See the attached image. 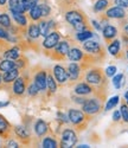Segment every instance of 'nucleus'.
Returning a JSON list of instances; mask_svg holds the SVG:
<instances>
[{
  "label": "nucleus",
  "instance_id": "5701e85b",
  "mask_svg": "<svg viewBox=\"0 0 128 148\" xmlns=\"http://www.w3.org/2000/svg\"><path fill=\"white\" fill-rule=\"evenodd\" d=\"M46 88L49 89L51 94H55L57 91V81L55 79L54 75H51V73H49L46 77Z\"/></svg>",
  "mask_w": 128,
  "mask_h": 148
},
{
  "label": "nucleus",
  "instance_id": "a211bd4d",
  "mask_svg": "<svg viewBox=\"0 0 128 148\" xmlns=\"http://www.w3.org/2000/svg\"><path fill=\"white\" fill-rule=\"evenodd\" d=\"M19 76V69L16 66L13 69H11L6 72H4V75H3V83L5 84H10L12 82H14V79Z\"/></svg>",
  "mask_w": 128,
  "mask_h": 148
},
{
  "label": "nucleus",
  "instance_id": "473e14b6",
  "mask_svg": "<svg viewBox=\"0 0 128 148\" xmlns=\"http://www.w3.org/2000/svg\"><path fill=\"white\" fill-rule=\"evenodd\" d=\"M125 78L123 76V73H118V75H114L113 76V84H114V87L115 89H120L122 87V79Z\"/></svg>",
  "mask_w": 128,
  "mask_h": 148
},
{
  "label": "nucleus",
  "instance_id": "393cba45",
  "mask_svg": "<svg viewBox=\"0 0 128 148\" xmlns=\"http://www.w3.org/2000/svg\"><path fill=\"white\" fill-rule=\"evenodd\" d=\"M93 36H94V32L93 31H89V30H84V31H80L76 33V38H77L78 42H85L88 39H90L93 38Z\"/></svg>",
  "mask_w": 128,
  "mask_h": 148
},
{
  "label": "nucleus",
  "instance_id": "f257e3e1",
  "mask_svg": "<svg viewBox=\"0 0 128 148\" xmlns=\"http://www.w3.org/2000/svg\"><path fill=\"white\" fill-rule=\"evenodd\" d=\"M84 79L87 83L90 84L92 87L95 85L97 88L103 89L107 85V76L103 72V70L100 68H92L90 70H88L84 76Z\"/></svg>",
  "mask_w": 128,
  "mask_h": 148
},
{
  "label": "nucleus",
  "instance_id": "6e6552de",
  "mask_svg": "<svg viewBox=\"0 0 128 148\" xmlns=\"http://www.w3.org/2000/svg\"><path fill=\"white\" fill-rule=\"evenodd\" d=\"M83 49L93 56H105L103 55V47L100 45L98 42H95V40H90L88 39L85 42H83Z\"/></svg>",
  "mask_w": 128,
  "mask_h": 148
},
{
  "label": "nucleus",
  "instance_id": "a878e982",
  "mask_svg": "<svg viewBox=\"0 0 128 148\" xmlns=\"http://www.w3.org/2000/svg\"><path fill=\"white\" fill-rule=\"evenodd\" d=\"M4 56H5V58L16 60V59H18L20 57V50H19L18 47H12V49H10V50L5 51Z\"/></svg>",
  "mask_w": 128,
  "mask_h": 148
},
{
  "label": "nucleus",
  "instance_id": "58836bf2",
  "mask_svg": "<svg viewBox=\"0 0 128 148\" xmlns=\"http://www.w3.org/2000/svg\"><path fill=\"white\" fill-rule=\"evenodd\" d=\"M0 38L1 39H8L10 38V33L4 30V27H0Z\"/></svg>",
  "mask_w": 128,
  "mask_h": 148
},
{
  "label": "nucleus",
  "instance_id": "c85d7f7f",
  "mask_svg": "<svg viewBox=\"0 0 128 148\" xmlns=\"http://www.w3.org/2000/svg\"><path fill=\"white\" fill-rule=\"evenodd\" d=\"M28 33H29V36H30V38H32V39H37L38 37L41 36L39 27H38V25H36V24H31V25L29 26Z\"/></svg>",
  "mask_w": 128,
  "mask_h": 148
},
{
  "label": "nucleus",
  "instance_id": "cd10ccee",
  "mask_svg": "<svg viewBox=\"0 0 128 148\" xmlns=\"http://www.w3.org/2000/svg\"><path fill=\"white\" fill-rule=\"evenodd\" d=\"M14 133L19 139H29L30 138V134L28 132V129L23 127V126H16L14 127Z\"/></svg>",
  "mask_w": 128,
  "mask_h": 148
},
{
  "label": "nucleus",
  "instance_id": "a18cd8bd",
  "mask_svg": "<svg viewBox=\"0 0 128 148\" xmlns=\"http://www.w3.org/2000/svg\"><path fill=\"white\" fill-rule=\"evenodd\" d=\"M10 104V102L8 101H6V102H0V108H3V107H7Z\"/></svg>",
  "mask_w": 128,
  "mask_h": 148
},
{
  "label": "nucleus",
  "instance_id": "c756f323",
  "mask_svg": "<svg viewBox=\"0 0 128 148\" xmlns=\"http://www.w3.org/2000/svg\"><path fill=\"white\" fill-rule=\"evenodd\" d=\"M38 27H39L41 36H43V37H46L51 32L50 31V27H49V23L45 21V20H42L39 24H38Z\"/></svg>",
  "mask_w": 128,
  "mask_h": 148
},
{
  "label": "nucleus",
  "instance_id": "412c9836",
  "mask_svg": "<svg viewBox=\"0 0 128 148\" xmlns=\"http://www.w3.org/2000/svg\"><path fill=\"white\" fill-rule=\"evenodd\" d=\"M16 68V62L13 59H3L1 62H0V72H6L11 69Z\"/></svg>",
  "mask_w": 128,
  "mask_h": 148
},
{
  "label": "nucleus",
  "instance_id": "7c9ffc66",
  "mask_svg": "<svg viewBox=\"0 0 128 148\" xmlns=\"http://www.w3.org/2000/svg\"><path fill=\"white\" fill-rule=\"evenodd\" d=\"M0 26L1 27H11V18L7 13H0Z\"/></svg>",
  "mask_w": 128,
  "mask_h": 148
},
{
  "label": "nucleus",
  "instance_id": "39448f33",
  "mask_svg": "<svg viewBox=\"0 0 128 148\" xmlns=\"http://www.w3.org/2000/svg\"><path fill=\"white\" fill-rule=\"evenodd\" d=\"M52 50H54L52 58L57 60H62L68 56V52L70 50V43L68 40H59Z\"/></svg>",
  "mask_w": 128,
  "mask_h": 148
},
{
  "label": "nucleus",
  "instance_id": "c9c22d12",
  "mask_svg": "<svg viewBox=\"0 0 128 148\" xmlns=\"http://www.w3.org/2000/svg\"><path fill=\"white\" fill-rule=\"evenodd\" d=\"M41 12H42V17H47L50 16V12H51V8L49 5L46 4H41Z\"/></svg>",
  "mask_w": 128,
  "mask_h": 148
},
{
  "label": "nucleus",
  "instance_id": "bb28decb",
  "mask_svg": "<svg viewBox=\"0 0 128 148\" xmlns=\"http://www.w3.org/2000/svg\"><path fill=\"white\" fill-rule=\"evenodd\" d=\"M29 16H30V18L32 19V20H39L41 19V17H42V12H41V6L39 5H34L30 11H29Z\"/></svg>",
  "mask_w": 128,
  "mask_h": 148
},
{
  "label": "nucleus",
  "instance_id": "2eb2a0df",
  "mask_svg": "<svg viewBox=\"0 0 128 148\" xmlns=\"http://www.w3.org/2000/svg\"><path fill=\"white\" fill-rule=\"evenodd\" d=\"M102 36H103V39L107 44H109L113 39L116 38L118 36V29L113 26V25H106L102 29Z\"/></svg>",
  "mask_w": 128,
  "mask_h": 148
},
{
  "label": "nucleus",
  "instance_id": "6ab92c4d",
  "mask_svg": "<svg viewBox=\"0 0 128 148\" xmlns=\"http://www.w3.org/2000/svg\"><path fill=\"white\" fill-rule=\"evenodd\" d=\"M84 57V52L78 47H70V50L68 52V58L71 62H80Z\"/></svg>",
  "mask_w": 128,
  "mask_h": 148
},
{
  "label": "nucleus",
  "instance_id": "c03bdc74",
  "mask_svg": "<svg viewBox=\"0 0 128 148\" xmlns=\"http://www.w3.org/2000/svg\"><path fill=\"white\" fill-rule=\"evenodd\" d=\"M7 146H8V147H13V148H16V147H18V143H17L14 140H10V141L7 142Z\"/></svg>",
  "mask_w": 128,
  "mask_h": 148
},
{
  "label": "nucleus",
  "instance_id": "f03ea898",
  "mask_svg": "<svg viewBox=\"0 0 128 148\" xmlns=\"http://www.w3.org/2000/svg\"><path fill=\"white\" fill-rule=\"evenodd\" d=\"M68 119H69V122H71L78 130H82L87 127L88 120L90 119V116H88L83 110L69 109L68 110Z\"/></svg>",
  "mask_w": 128,
  "mask_h": 148
},
{
  "label": "nucleus",
  "instance_id": "dca6fc26",
  "mask_svg": "<svg viewBox=\"0 0 128 148\" xmlns=\"http://www.w3.org/2000/svg\"><path fill=\"white\" fill-rule=\"evenodd\" d=\"M33 129H34V133H36L37 136L38 138H42V136H44V135L49 132V126H47V123L44 120L38 119L36 121V123H34Z\"/></svg>",
  "mask_w": 128,
  "mask_h": 148
},
{
  "label": "nucleus",
  "instance_id": "b1692460",
  "mask_svg": "<svg viewBox=\"0 0 128 148\" xmlns=\"http://www.w3.org/2000/svg\"><path fill=\"white\" fill-rule=\"evenodd\" d=\"M42 146L44 148H56L59 146V142L52 136H45L42 141Z\"/></svg>",
  "mask_w": 128,
  "mask_h": 148
},
{
  "label": "nucleus",
  "instance_id": "1a4fd4ad",
  "mask_svg": "<svg viewBox=\"0 0 128 148\" xmlns=\"http://www.w3.org/2000/svg\"><path fill=\"white\" fill-rule=\"evenodd\" d=\"M61 40V33L57 31H51L43 42V47L45 50H52V49L57 45V43Z\"/></svg>",
  "mask_w": 128,
  "mask_h": 148
},
{
  "label": "nucleus",
  "instance_id": "e433bc0d",
  "mask_svg": "<svg viewBox=\"0 0 128 148\" xmlns=\"http://www.w3.org/2000/svg\"><path fill=\"white\" fill-rule=\"evenodd\" d=\"M106 76L107 77H113L115 73H116V66L115 65H110V66H108L107 69H106Z\"/></svg>",
  "mask_w": 128,
  "mask_h": 148
},
{
  "label": "nucleus",
  "instance_id": "864d4df0",
  "mask_svg": "<svg viewBox=\"0 0 128 148\" xmlns=\"http://www.w3.org/2000/svg\"><path fill=\"white\" fill-rule=\"evenodd\" d=\"M1 117H3V116H1V115H0V120H1Z\"/></svg>",
  "mask_w": 128,
  "mask_h": 148
},
{
  "label": "nucleus",
  "instance_id": "79ce46f5",
  "mask_svg": "<svg viewBox=\"0 0 128 148\" xmlns=\"http://www.w3.org/2000/svg\"><path fill=\"white\" fill-rule=\"evenodd\" d=\"M18 4H20V0H8V7H10V10L16 7Z\"/></svg>",
  "mask_w": 128,
  "mask_h": 148
},
{
  "label": "nucleus",
  "instance_id": "09e8293b",
  "mask_svg": "<svg viewBox=\"0 0 128 148\" xmlns=\"http://www.w3.org/2000/svg\"><path fill=\"white\" fill-rule=\"evenodd\" d=\"M6 1H7V0H0V6H4L6 4Z\"/></svg>",
  "mask_w": 128,
  "mask_h": 148
},
{
  "label": "nucleus",
  "instance_id": "9d476101",
  "mask_svg": "<svg viewBox=\"0 0 128 148\" xmlns=\"http://www.w3.org/2000/svg\"><path fill=\"white\" fill-rule=\"evenodd\" d=\"M108 19H116V20H123L126 18V11L125 8L120 7V6H113V7H108L106 10V14H105Z\"/></svg>",
  "mask_w": 128,
  "mask_h": 148
},
{
  "label": "nucleus",
  "instance_id": "8fccbe9b",
  "mask_svg": "<svg viewBox=\"0 0 128 148\" xmlns=\"http://www.w3.org/2000/svg\"><path fill=\"white\" fill-rule=\"evenodd\" d=\"M3 83V75H1V72H0V85H1Z\"/></svg>",
  "mask_w": 128,
  "mask_h": 148
},
{
  "label": "nucleus",
  "instance_id": "7ed1b4c3",
  "mask_svg": "<svg viewBox=\"0 0 128 148\" xmlns=\"http://www.w3.org/2000/svg\"><path fill=\"white\" fill-rule=\"evenodd\" d=\"M102 101L101 98L95 97V98H87L85 102L82 104V110L88 115V116H93L96 115L101 112L102 109Z\"/></svg>",
  "mask_w": 128,
  "mask_h": 148
},
{
  "label": "nucleus",
  "instance_id": "f704fd0d",
  "mask_svg": "<svg viewBox=\"0 0 128 148\" xmlns=\"http://www.w3.org/2000/svg\"><path fill=\"white\" fill-rule=\"evenodd\" d=\"M26 90H28V94H29L30 96H36L38 92H39V90H38L37 85H36L34 83H31L29 87L26 88Z\"/></svg>",
  "mask_w": 128,
  "mask_h": 148
},
{
  "label": "nucleus",
  "instance_id": "3c124183",
  "mask_svg": "<svg viewBox=\"0 0 128 148\" xmlns=\"http://www.w3.org/2000/svg\"><path fill=\"white\" fill-rule=\"evenodd\" d=\"M126 57H127V59H128V47H127V51H126Z\"/></svg>",
  "mask_w": 128,
  "mask_h": 148
},
{
  "label": "nucleus",
  "instance_id": "2f4dec72",
  "mask_svg": "<svg viewBox=\"0 0 128 148\" xmlns=\"http://www.w3.org/2000/svg\"><path fill=\"white\" fill-rule=\"evenodd\" d=\"M119 101H120V97H119V96H114V97L109 98L108 102H107V104H106L105 110H106V112H108V110H110V109H114L115 107L119 104Z\"/></svg>",
  "mask_w": 128,
  "mask_h": 148
},
{
  "label": "nucleus",
  "instance_id": "f8f14e48",
  "mask_svg": "<svg viewBox=\"0 0 128 148\" xmlns=\"http://www.w3.org/2000/svg\"><path fill=\"white\" fill-rule=\"evenodd\" d=\"M74 92L77 96H87V95H90L94 92V88L87 82H80L75 85Z\"/></svg>",
  "mask_w": 128,
  "mask_h": 148
},
{
  "label": "nucleus",
  "instance_id": "37998d69",
  "mask_svg": "<svg viewBox=\"0 0 128 148\" xmlns=\"http://www.w3.org/2000/svg\"><path fill=\"white\" fill-rule=\"evenodd\" d=\"M92 24H93V26L97 30V31H101L102 30V27H101V25H98V23L96 21V20H92Z\"/></svg>",
  "mask_w": 128,
  "mask_h": 148
},
{
  "label": "nucleus",
  "instance_id": "f3484780",
  "mask_svg": "<svg viewBox=\"0 0 128 148\" xmlns=\"http://www.w3.org/2000/svg\"><path fill=\"white\" fill-rule=\"evenodd\" d=\"M108 52L111 56H114V57L120 58L121 57V55H120V52H121V40L120 39H116V38L113 39L108 44Z\"/></svg>",
  "mask_w": 128,
  "mask_h": 148
},
{
  "label": "nucleus",
  "instance_id": "de8ad7c7",
  "mask_svg": "<svg viewBox=\"0 0 128 148\" xmlns=\"http://www.w3.org/2000/svg\"><path fill=\"white\" fill-rule=\"evenodd\" d=\"M125 102L128 104V90L125 92Z\"/></svg>",
  "mask_w": 128,
  "mask_h": 148
},
{
  "label": "nucleus",
  "instance_id": "4468645a",
  "mask_svg": "<svg viewBox=\"0 0 128 148\" xmlns=\"http://www.w3.org/2000/svg\"><path fill=\"white\" fill-rule=\"evenodd\" d=\"M12 90H13V94L16 96H21L25 92V90H26V82H25V78L18 76L13 82Z\"/></svg>",
  "mask_w": 128,
  "mask_h": 148
},
{
  "label": "nucleus",
  "instance_id": "603ef678",
  "mask_svg": "<svg viewBox=\"0 0 128 148\" xmlns=\"http://www.w3.org/2000/svg\"><path fill=\"white\" fill-rule=\"evenodd\" d=\"M28 0H20V3H26Z\"/></svg>",
  "mask_w": 128,
  "mask_h": 148
},
{
  "label": "nucleus",
  "instance_id": "ddd939ff",
  "mask_svg": "<svg viewBox=\"0 0 128 148\" xmlns=\"http://www.w3.org/2000/svg\"><path fill=\"white\" fill-rule=\"evenodd\" d=\"M68 71V75H69V79L71 82L77 81L81 77V73H82V68L76 63V62H71V63L68 65L67 68Z\"/></svg>",
  "mask_w": 128,
  "mask_h": 148
},
{
  "label": "nucleus",
  "instance_id": "72a5a7b5",
  "mask_svg": "<svg viewBox=\"0 0 128 148\" xmlns=\"http://www.w3.org/2000/svg\"><path fill=\"white\" fill-rule=\"evenodd\" d=\"M120 113H121V119L123 120V122L128 123V106H127V103L125 101L121 103Z\"/></svg>",
  "mask_w": 128,
  "mask_h": 148
},
{
  "label": "nucleus",
  "instance_id": "4be33fe9",
  "mask_svg": "<svg viewBox=\"0 0 128 148\" xmlns=\"http://www.w3.org/2000/svg\"><path fill=\"white\" fill-rule=\"evenodd\" d=\"M110 5V0H97L94 5V12L101 13V12L106 11Z\"/></svg>",
  "mask_w": 128,
  "mask_h": 148
},
{
  "label": "nucleus",
  "instance_id": "20e7f679",
  "mask_svg": "<svg viewBox=\"0 0 128 148\" xmlns=\"http://www.w3.org/2000/svg\"><path fill=\"white\" fill-rule=\"evenodd\" d=\"M77 140L78 139H77V134H76V132L71 128H65L62 132L59 145L62 147L70 148V147H74L76 143H77Z\"/></svg>",
  "mask_w": 128,
  "mask_h": 148
},
{
  "label": "nucleus",
  "instance_id": "4c0bfd02",
  "mask_svg": "<svg viewBox=\"0 0 128 148\" xmlns=\"http://www.w3.org/2000/svg\"><path fill=\"white\" fill-rule=\"evenodd\" d=\"M116 6H120L122 8H128V0H113Z\"/></svg>",
  "mask_w": 128,
  "mask_h": 148
},
{
  "label": "nucleus",
  "instance_id": "a19ab883",
  "mask_svg": "<svg viewBox=\"0 0 128 148\" xmlns=\"http://www.w3.org/2000/svg\"><path fill=\"white\" fill-rule=\"evenodd\" d=\"M113 121L114 122L121 121V113H120V110H115V112L113 113Z\"/></svg>",
  "mask_w": 128,
  "mask_h": 148
},
{
  "label": "nucleus",
  "instance_id": "423d86ee",
  "mask_svg": "<svg viewBox=\"0 0 128 148\" xmlns=\"http://www.w3.org/2000/svg\"><path fill=\"white\" fill-rule=\"evenodd\" d=\"M65 20L70 24V25H72V27L78 25V24H82V23H88L87 17L84 16V13L81 11H77V10L68 11L65 13Z\"/></svg>",
  "mask_w": 128,
  "mask_h": 148
},
{
  "label": "nucleus",
  "instance_id": "aec40b11",
  "mask_svg": "<svg viewBox=\"0 0 128 148\" xmlns=\"http://www.w3.org/2000/svg\"><path fill=\"white\" fill-rule=\"evenodd\" d=\"M11 13H12V18L14 19V21L19 26L25 27L28 25V18L24 16V13H18V12H14V11H11Z\"/></svg>",
  "mask_w": 128,
  "mask_h": 148
},
{
  "label": "nucleus",
  "instance_id": "49530a36",
  "mask_svg": "<svg viewBox=\"0 0 128 148\" xmlns=\"http://www.w3.org/2000/svg\"><path fill=\"white\" fill-rule=\"evenodd\" d=\"M123 33H126L128 36V24H126V25L123 26Z\"/></svg>",
  "mask_w": 128,
  "mask_h": 148
},
{
  "label": "nucleus",
  "instance_id": "0eeeda50",
  "mask_svg": "<svg viewBox=\"0 0 128 148\" xmlns=\"http://www.w3.org/2000/svg\"><path fill=\"white\" fill-rule=\"evenodd\" d=\"M52 72H54L55 79H56L57 83H59L61 85L67 84V83L70 81L67 69L64 68L63 65H61V64H56V65L54 66V69H52Z\"/></svg>",
  "mask_w": 128,
  "mask_h": 148
},
{
  "label": "nucleus",
  "instance_id": "9b49d317",
  "mask_svg": "<svg viewBox=\"0 0 128 148\" xmlns=\"http://www.w3.org/2000/svg\"><path fill=\"white\" fill-rule=\"evenodd\" d=\"M46 71L45 70H41L38 71L36 75H34V78H33V83L37 85L38 90L41 92H44L46 90Z\"/></svg>",
  "mask_w": 128,
  "mask_h": 148
},
{
  "label": "nucleus",
  "instance_id": "ea45409f",
  "mask_svg": "<svg viewBox=\"0 0 128 148\" xmlns=\"http://www.w3.org/2000/svg\"><path fill=\"white\" fill-rule=\"evenodd\" d=\"M25 64H26V60H25V59H20V58L16 59V66H17L18 69L25 68Z\"/></svg>",
  "mask_w": 128,
  "mask_h": 148
}]
</instances>
